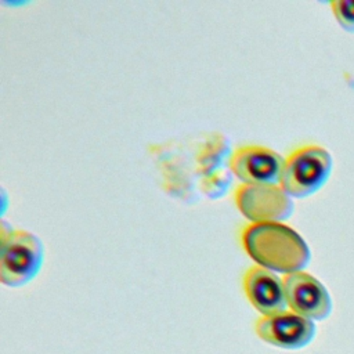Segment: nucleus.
I'll return each mask as SVG.
<instances>
[{"label":"nucleus","mask_w":354,"mask_h":354,"mask_svg":"<svg viewBox=\"0 0 354 354\" xmlns=\"http://www.w3.org/2000/svg\"><path fill=\"white\" fill-rule=\"evenodd\" d=\"M332 165V156L324 147H297L285 158L279 185L292 198L308 196L328 181Z\"/></svg>","instance_id":"obj_3"},{"label":"nucleus","mask_w":354,"mask_h":354,"mask_svg":"<svg viewBox=\"0 0 354 354\" xmlns=\"http://www.w3.org/2000/svg\"><path fill=\"white\" fill-rule=\"evenodd\" d=\"M285 158L263 145H242L232 151L230 171L242 184H279Z\"/></svg>","instance_id":"obj_5"},{"label":"nucleus","mask_w":354,"mask_h":354,"mask_svg":"<svg viewBox=\"0 0 354 354\" xmlns=\"http://www.w3.org/2000/svg\"><path fill=\"white\" fill-rule=\"evenodd\" d=\"M234 202L250 223H281L295 209L292 196L279 184H241Z\"/></svg>","instance_id":"obj_4"},{"label":"nucleus","mask_w":354,"mask_h":354,"mask_svg":"<svg viewBox=\"0 0 354 354\" xmlns=\"http://www.w3.org/2000/svg\"><path fill=\"white\" fill-rule=\"evenodd\" d=\"M245 252L260 267L274 272L303 271L311 253L297 231L279 221L249 223L241 234Z\"/></svg>","instance_id":"obj_1"},{"label":"nucleus","mask_w":354,"mask_h":354,"mask_svg":"<svg viewBox=\"0 0 354 354\" xmlns=\"http://www.w3.org/2000/svg\"><path fill=\"white\" fill-rule=\"evenodd\" d=\"M243 290L250 304L261 315H272L289 310L282 278L264 267L252 266L245 272Z\"/></svg>","instance_id":"obj_8"},{"label":"nucleus","mask_w":354,"mask_h":354,"mask_svg":"<svg viewBox=\"0 0 354 354\" xmlns=\"http://www.w3.org/2000/svg\"><path fill=\"white\" fill-rule=\"evenodd\" d=\"M44 261V246L25 230H1L0 281L10 288L29 283L40 272Z\"/></svg>","instance_id":"obj_2"},{"label":"nucleus","mask_w":354,"mask_h":354,"mask_svg":"<svg viewBox=\"0 0 354 354\" xmlns=\"http://www.w3.org/2000/svg\"><path fill=\"white\" fill-rule=\"evenodd\" d=\"M329 6L337 24L344 30L354 33V0H333Z\"/></svg>","instance_id":"obj_11"},{"label":"nucleus","mask_w":354,"mask_h":354,"mask_svg":"<svg viewBox=\"0 0 354 354\" xmlns=\"http://www.w3.org/2000/svg\"><path fill=\"white\" fill-rule=\"evenodd\" d=\"M231 171L225 170V169H221L218 171H214L209 176H205L201 178V183H199V187H201V191L212 198V199H217L220 196H224L225 192L228 191L230 185H231Z\"/></svg>","instance_id":"obj_10"},{"label":"nucleus","mask_w":354,"mask_h":354,"mask_svg":"<svg viewBox=\"0 0 354 354\" xmlns=\"http://www.w3.org/2000/svg\"><path fill=\"white\" fill-rule=\"evenodd\" d=\"M288 308L311 321L325 319L332 311L329 292L314 275L296 271L282 277Z\"/></svg>","instance_id":"obj_7"},{"label":"nucleus","mask_w":354,"mask_h":354,"mask_svg":"<svg viewBox=\"0 0 354 354\" xmlns=\"http://www.w3.org/2000/svg\"><path fill=\"white\" fill-rule=\"evenodd\" d=\"M231 153L232 151L230 142L223 134H209L201 142L195 153V165L198 174L205 177L224 169V163H228Z\"/></svg>","instance_id":"obj_9"},{"label":"nucleus","mask_w":354,"mask_h":354,"mask_svg":"<svg viewBox=\"0 0 354 354\" xmlns=\"http://www.w3.org/2000/svg\"><path fill=\"white\" fill-rule=\"evenodd\" d=\"M254 330L263 342L274 347L297 350L311 343L317 328L314 321L285 310L272 315H261L256 321Z\"/></svg>","instance_id":"obj_6"}]
</instances>
